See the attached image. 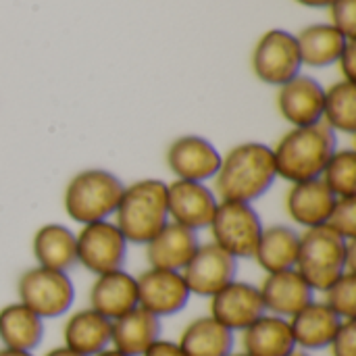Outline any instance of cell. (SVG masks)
I'll use <instances>...</instances> for the list:
<instances>
[{
    "label": "cell",
    "mask_w": 356,
    "mask_h": 356,
    "mask_svg": "<svg viewBox=\"0 0 356 356\" xmlns=\"http://www.w3.org/2000/svg\"><path fill=\"white\" fill-rule=\"evenodd\" d=\"M215 194L219 200L248 202L259 200L277 179L273 150L261 142H244L221 156L215 173Z\"/></svg>",
    "instance_id": "1"
},
{
    "label": "cell",
    "mask_w": 356,
    "mask_h": 356,
    "mask_svg": "<svg viewBox=\"0 0 356 356\" xmlns=\"http://www.w3.org/2000/svg\"><path fill=\"white\" fill-rule=\"evenodd\" d=\"M277 177L298 184L321 177L327 161L338 150L336 131L323 121L307 127H294L271 148Z\"/></svg>",
    "instance_id": "2"
},
{
    "label": "cell",
    "mask_w": 356,
    "mask_h": 356,
    "mask_svg": "<svg viewBox=\"0 0 356 356\" xmlns=\"http://www.w3.org/2000/svg\"><path fill=\"white\" fill-rule=\"evenodd\" d=\"M294 269L313 292L323 294L344 273H356V240L346 242L325 225L305 229Z\"/></svg>",
    "instance_id": "3"
},
{
    "label": "cell",
    "mask_w": 356,
    "mask_h": 356,
    "mask_svg": "<svg viewBox=\"0 0 356 356\" xmlns=\"http://www.w3.org/2000/svg\"><path fill=\"white\" fill-rule=\"evenodd\" d=\"M113 217L127 244L146 246L169 223L167 184L148 177L125 186Z\"/></svg>",
    "instance_id": "4"
},
{
    "label": "cell",
    "mask_w": 356,
    "mask_h": 356,
    "mask_svg": "<svg viewBox=\"0 0 356 356\" xmlns=\"http://www.w3.org/2000/svg\"><path fill=\"white\" fill-rule=\"evenodd\" d=\"M125 184L106 169H83L75 173L63 196L65 213L81 225L106 221L115 215Z\"/></svg>",
    "instance_id": "5"
},
{
    "label": "cell",
    "mask_w": 356,
    "mask_h": 356,
    "mask_svg": "<svg viewBox=\"0 0 356 356\" xmlns=\"http://www.w3.org/2000/svg\"><path fill=\"white\" fill-rule=\"evenodd\" d=\"M17 294L21 305L46 321L63 317L71 311L75 300V286L69 273L35 265L21 273L17 282Z\"/></svg>",
    "instance_id": "6"
},
{
    "label": "cell",
    "mask_w": 356,
    "mask_h": 356,
    "mask_svg": "<svg viewBox=\"0 0 356 356\" xmlns=\"http://www.w3.org/2000/svg\"><path fill=\"white\" fill-rule=\"evenodd\" d=\"M263 227L261 215L252 204L234 200H219L209 225L213 242L238 261L254 257Z\"/></svg>",
    "instance_id": "7"
},
{
    "label": "cell",
    "mask_w": 356,
    "mask_h": 356,
    "mask_svg": "<svg viewBox=\"0 0 356 356\" xmlns=\"http://www.w3.org/2000/svg\"><path fill=\"white\" fill-rule=\"evenodd\" d=\"M77 265L94 275H104L125 267L127 240L113 221H96L81 225L75 234Z\"/></svg>",
    "instance_id": "8"
},
{
    "label": "cell",
    "mask_w": 356,
    "mask_h": 356,
    "mask_svg": "<svg viewBox=\"0 0 356 356\" xmlns=\"http://www.w3.org/2000/svg\"><path fill=\"white\" fill-rule=\"evenodd\" d=\"M300 50L296 35L286 29L267 31L252 54V69L257 77L269 86H284L300 75Z\"/></svg>",
    "instance_id": "9"
},
{
    "label": "cell",
    "mask_w": 356,
    "mask_h": 356,
    "mask_svg": "<svg viewBox=\"0 0 356 356\" xmlns=\"http://www.w3.org/2000/svg\"><path fill=\"white\" fill-rule=\"evenodd\" d=\"M238 259L219 248L215 242L200 244L181 275L192 296L211 298L236 280Z\"/></svg>",
    "instance_id": "10"
},
{
    "label": "cell",
    "mask_w": 356,
    "mask_h": 356,
    "mask_svg": "<svg viewBox=\"0 0 356 356\" xmlns=\"http://www.w3.org/2000/svg\"><path fill=\"white\" fill-rule=\"evenodd\" d=\"M136 284L138 307H142L159 319L181 313L192 298L179 271L148 267L136 277Z\"/></svg>",
    "instance_id": "11"
},
{
    "label": "cell",
    "mask_w": 356,
    "mask_h": 356,
    "mask_svg": "<svg viewBox=\"0 0 356 356\" xmlns=\"http://www.w3.org/2000/svg\"><path fill=\"white\" fill-rule=\"evenodd\" d=\"M219 198L217 194L200 181H186L173 179L167 184V207H169V221L188 227L192 232L209 229Z\"/></svg>",
    "instance_id": "12"
},
{
    "label": "cell",
    "mask_w": 356,
    "mask_h": 356,
    "mask_svg": "<svg viewBox=\"0 0 356 356\" xmlns=\"http://www.w3.org/2000/svg\"><path fill=\"white\" fill-rule=\"evenodd\" d=\"M211 300V317L217 319L221 325L232 330L234 334L244 332L252 325L261 315H265L263 298L259 286L250 282L234 280L223 290H219Z\"/></svg>",
    "instance_id": "13"
},
{
    "label": "cell",
    "mask_w": 356,
    "mask_h": 356,
    "mask_svg": "<svg viewBox=\"0 0 356 356\" xmlns=\"http://www.w3.org/2000/svg\"><path fill=\"white\" fill-rule=\"evenodd\" d=\"M167 165L175 179L207 184L221 165V152L202 136H181L167 148Z\"/></svg>",
    "instance_id": "14"
},
{
    "label": "cell",
    "mask_w": 356,
    "mask_h": 356,
    "mask_svg": "<svg viewBox=\"0 0 356 356\" xmlns=\"http://www.w3.org/2000/svg\"><path fill=\"white\" fill-rule=\"evenodd\" d=\"M265 313L290 319L298 311H302L309 302L315 300L313 288L305 282V277L296 269L267 273L263 284L259 286Z\"/></svg>",
    "instance_id": "15"
},
{
    "label": "cell",
    "mask_w": 356,
    "mask_h": 356,
    "mask_svg": "<svg viewBox=\"0 0 356 356\" xmlns=\"http://www.w3.org/2000/svg\"><path fill=\"white\" fill-rule=\"evenodd\" d=\"M323 86L309 75H296L288 83L280 86L277 94L280 113L294 127H307L323 121Z\"/></svg>",
    "instance_id": "16"
},
{
    "label": "cell",
    "mask_w": 356,
    "mask_h": 356,
    "mask_svg": "<svg viewBox=\"0 0 356 356\" xmlns=\"http://www.w3.org/2000/svg\"><path fill=\"white\" fill-rule=\"evenodd\" d=\"M90 309L115 321L138 307V284L131 273L117 269L104 275H96L88 292Z\"/></svg>",
    "instance_id": "17"
},
{
    "label": "cell",
    "mask_w": 356,
    "mask_h": 356,
    "mask_svg": "<svg viewBox=\"0 0 356 356\" xmlns=\"http://www.w3.org/2000/svg\"><path fill=\"white\" fill-rule=\"evenodd\" d=\"M336 200L338 198L332 194L321 177L307 179L290 186L286 194V211L296 225L313 229L325 225Z\"/></svg>",
    "instance_id": "18"
},
{
    "label": "cell",
    "mask_w": 356,
    "mask_h": 356,
    "mask_svg": "<svg viewBox=\"0 0 356 356\" xmlns=\"http://www.w3.org/2000/svg\"><path fill=\"white\" fill-rule=\"evenodd\" d=\"M200 240L198 232H192L188 227H181L173 221H169L148 244H146V259L148 265L154 269H167V271H184V267L190 263L194 252L198 250Z\"/></svg>",
    "instance_id": "19"
},
{
    "label": "cell",
    "mask_w": 356,
    "mask_h": 356,
    "mask_svg": "<svg viewBox=\"0 0 356 356\" xmlns=\"http://www.w3.org/2000/svg\"><path fill=\"white\" fill-rule=\"evenodd\" d=\"M288 321H290V330H292L296 348L305 350V353H315V350L327 348L332 344L336 332L342 325V319L323 300L309 302L302 311H298Z\"/></svg>",
    "instance_id": "20"
},
{
    "label": "cell",
    "mask_w": 356,
    "mask_h": 356,
    "mask_svg": "<svg viewBox=\"0 0 356 356\" xmlns=\"http://www.w3.org/2000/svg\"><path fill=\"white\" fill-rule=\"evenodd\" d=\"M161 319L142 307H136L111 321V348L127 356H142L161 338Z\"/></svg>",
    "instance_id": "21"
},
{
    "label": "cell",
    "mask_w": 356,
    "mask_h": 356,
    "mask_svg": "<svg viewBox=\"0 0 356 356\" xmlns=\"http://www.w3.org/2000/svg\"><path fill=\"white\" fill-rule=\"evenodd\" d=\"M63 346L81 356H96L111 348V321L90 307L75 311L65 321Z\"/></svg>",
    "instance_id": "22"
},
{
    "label": "cell",
    "mask_w": 356,
    "mask_h": 356,
    "mask_svg": "<svg viewBox=\"0 0 356 356\" xmlns=\"http://www.w3.org/2000/svg\"><path fill=\"white\" fill-rule=\"evenodd\" d=\"M242 334V353L248 356H290L296 348L290 321L275 315H261Z\"/></svg>",
    "instance_id": "23"
},
{
    "label": "cell",
    "mask_w": 356,
    "mask_h": 356,
    "mask_svg": "<svg viewBox=\"0 0 356 356\" xmlns=\"http://www.w3.org/2000/svg\"><path fill=\"white\" fill-rule=\"evenodd\" d=\"M177 344L186 356H229L234 353L236 334L211 315H202L184 327Z\"/></svg>",
    "instance_id": "24"
},
{
    "label": "cell",
    "mask_w": 356,
    "mask_h": 356,
    "mask_svg": "<svg viewBox=\"0 0 356 356\" xmlns=\"http://www.w3.org/2000/svg\"><path fill=\"white\" fill-rule=\"evenodd\" d=\"M31 250L35 263L46 269L69 273L71 267L77 265V242L75 234L60 223L42 225L31 242Z\"/></svg>",
    "instance_id": "25"
},
{
    "label": "cell",
    "mask_w": 356,
    "mask_h": 356,
    "mask_svg": "<svg viewBox=\"0 0 356 356\" xmlns=\"http://www.w3.org/2000/svg\"><path fill=\"white\" fill-rule=\"evenodd\" d=\"M300 250V234L288 225H271L263 227V234L259 238L254 261L265 273H277L288 271L296 267Z\"/></svg>",
    "instance_id": "26"
},
{
    "label": "cell",
    "mask_w": 356,
    "mask_h": 356,
    "mask_svg": "<svg viewBox=\"0 0 356 356\" xmlns=\"http://www.w3.org/2000/svg\"><path fill=\"white\" fill-rule=\"evenodd\" d=\"M44 340V319L21 302L0 309V342L4 348L33 353Z\"/></svg>",
    "instance_id": "27"
},
{
    "label": "cell",
    "mask_w": 356,
    "mask_h": 356,
    "mask_svg": "<svg viewBox=\"0 0 356 356\" xmlns=\"http://www.w3.org/2000/svg\"><path fill=\"white\" fill-rule=\"evenodd\" d=\"M296 42H298L302 65L323 69V67L338 63L348 38L342 31H338L334 25L315 23V25L305 27L296 35Z\"/></svg>",
    "instance_id": "28"
},
{
    "label": "cell",
    "mask_w": 356,
    "mask_h": 356,
    "mask_svg": "<svg viewBox=\"0 0 356 356\" xmlns=\"http://www.w3.org/2000/svg\"><path fill=\"white\" fill-rule=\"evenodd\" d=\"M323 123L336 134L356 131V86L342 79L325 90Z\"/></svg>",
    "instance_id": "29"
},
{
    "label": "cell",
    "mask_w": 356,
    "mask_h": 356,
    "mask_svg": "<svg viewBox=\"0 0 356 356\" xmlns=\"http://www.w3.org/2000/svg\"><path fill=\"white\" fill-rule=\"evenodd\" d=\"M323 184L332 190L336 198L356 196V152L353 148H338L327 161L323 173Z\"/></svg>",
    "instance_id": "30"
},
{
    "label": "cell",
    "mask_w": 356,
    "mask_h": 356,
    "mask_svg": "<svg viewBox=\"0 0 356 356\" xmlns=\"http://www.w3.org/2000/svg\"><path fill=\"white\" fill-rule=\"evenodd\" d=\"M325 305L342 319L350 321L356 317V273H344L325 292Z\"/></svg>",
    "instance_id": "31"
},
{
    "label": "cell",
    "mask_w": 356,
    "mask_h": 356,
    "mask_svg": "<svg viewBox=\"0 0 356 356\" xmlns=\"http://www.w3.org/2000/svg\"><path fill=\"white\" fill-rule=\"evenodd\" d=\"M325 227H330L334 234H338L346 242L356 240V196L336 200L325 221Z\"/></svg>",
    "instance_id": "32"
},
{
    "label": "cell",
    "mask_w": 356,
    "mask_h": 356,
    "mask_svg": "<svg viewBox=\"0 0 356 356\" xmlns=\"http://www.w3.org/2000/svg\"><path fill=\"white\" fill-rule=\"evenodd\" d=\"M330 8L332 25L348 40H356V0H334Z\"/></svg>",
    "instance_id": "33"
},
{
    "label": "cell",
    "mask_w": 356,
    "mask_h": 356,
    "mask_svg": "<svg viewBox=\"0 0 356 356\" xmlns=\"http://www.w3.org/2000/svg\"><path fill=\"white\" fill-rule=\"evenodd\" d=\"M332 356H356V321H342L332 344L327 346Z\"/></svg>",
    "instance_id": "34"
},
{
    "label": "cell",
    "mask_w": 356,
    "mask_h": 356,
    "mask_svg": "<svg viewBox=\"0 0 356 356\" xmlns=\"http://www.w3.org/2000/svg\"><path fill=\"white\" fill-rule=\"evenodd\" d=\"M338 63H340V69H342V73H344V79H346V81H350V83H355L356 81V42L355 40H348V42H346V46H344V50H342V54H340Z\"/></svg>",
    "instance_id": "35"
},
{
    "label": "cell",
    "mask_w": 356,
    "mask_h": 356,
    "mask_svg": "<svg viewBox=\"0 0 356 356\" xmlns=\"http://www.w3.org/2000/svg\"><path fill=\"white\" fill-rule=\"evenodd\" d=\"M142 356H186L184 350L179 348L177 342H171V340H163L159 338L146 353Z\"/></svg>",
    "instance_id": "36"
},
{
    "label": "cell",
    "mask_w": 356,
    "mask_h": 356,
    "mask_svg": "<svg viewBox=\"0 0 356 356\" xmlns=\"http://www.w3.org/2000/svg\"><path fill=\"white\" fill-rule=\"evenodd\" d=\"M296 2L302 6H311V8H323V6H330L334 0H296Z\"/></svg>",
    "instance_id": "37"
},
{
    "label": "cell",
    "mask_w": 356,
    "mask_h": 356,
    "mask_svg": "<svg viewBox=\"0 0 356 356\" xmlns=\"http://www.w3.org/2000/svg\"><path fill=\"white\" fill-rule=\"evenodd\" d=\"M44 356H81V355H77V353L69 350L67 346H56V348L48 350V353H46Z\"/></svg>",
    "instance_id": "38"
},
{
    "label": "cell",
    "mask_w": 356,
    "mask_h": 356,
    "mask_svg": "<svg viewBox=\"0 0 356 356\" xmlns=\"http://www.w3.org/2000/svg\"><path fill=\"white\" fill-rule=\"evenodd\" d=\"M0 356H35L33 353H27V350H15V348H0Z\"/></svg>",
    "instance_id": "39"
},
{
    "label": "cell",
    "mask_w": 356,
    "mask_h": 356,
    "mask_svg": "<svg viewBox=\"0 0 356 356\" xmlns=\"http://www.w3.org/2000/svg\"><path fill=\"white\" fill-rule=\"evenodd\" d=\"M96 356H127V355H123V353H119V350H115V348H106V350L98 353Z\"/></svg>",
    "instance_id": "40"
},
{
    "label": "cell",
    "mask_w": 356,
    "mask_h": 356,
    "mask_svg": "<svg viewBox=\"0 0 356 356\" xmlns=\"http://www.w3.org/2000/svg\"><path fill=\"white\" fill-rule=\"evenodd\" d=\"M290 356H311V353H305V350H294Z\"/></svg>",
    "instance_id": "41"
},
{
    "label": "cell",
    "mask_w": 356,
    "mask_h": 356,
    "mask_svg": "<svg viewBox=\"0 0 356 356\" xmlns=\"http://www.w3.org/2000/svg\"><path fill=\"white\" fill-rule=\"evenodd\" d=\"M229 356H248V355H246V353H232Z\"/></svg>",
    "instance_id": "42"
}]
</instances>
